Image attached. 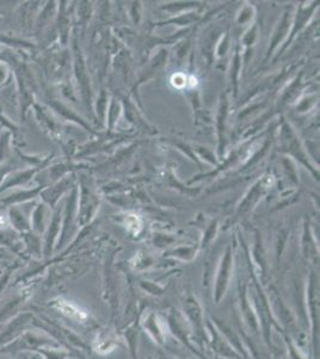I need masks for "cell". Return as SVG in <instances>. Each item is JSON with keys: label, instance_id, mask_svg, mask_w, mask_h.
I'll use <instances>...</instances> for the list:
<instances>
[{"label": "cell", "instance_id": "obj_1", "mask_svg": "<svg viewBox=\"0 0 320 359\" xmlns=\"http://www.w3.org/2000/svg\"><path fill=\"white\" fill-rule=\"evenodd\" d=\"M232 254L231 250L226 252L224 259L221 260L220 267L216 273L215 285H214V301L215 303H220L224 296L226 295L228 286H230L231 274H232Z\"/></svg>", "mask_w": 320, "mask_h": 359}, {"label": "cell", "instance_id": "obj_2", "mask_svg": "<svg viewBox=\"0 0 320 359\" xmlns=\"http://www.w3.org/2000/svg\"><path fill=\"white\" fill-rule=\"evenodd\" d=\"M140 325L141 327L147 332L154 343H157L158 345L161 346L165 344L166 337L163 323L160 322L159 316H158L154 311H148L147 314H145V316L140 317Z\"/></svg>", "mask_w": 320, "mask_h": 359}, {"label": "cell", "instance_id": "obj_3", "mask_svg": "<svg viewBox=\"0 0 320 359\" xmlns=\"http://www.w3.org/2000/svg\"><path fill=\"white\" fill-rule=\"evenodd\" d=\"M186 313L188 315V320H189L190 325L193 331H195V335L197 338L204 337V328H203V314H202V309L199 307V303L195 296L189 295L186 298Z\"/></svg>", "mask_w": 320, "mask_h": 359}, {"label": "cell", "instance_id": "obj_4", "mask_svg": "<svg viewBox=\"0 0 320 359\" xmlns=\"http://www.w3.org/2000/svg\"><path fill=\"white\" fill-rule=\"evenodd\" d=\"M120 345V338L115 329L110 327L103 329L101 333L97 335L93 349L99 355H108L113 352Z\"/></svg>", "mask_w": 320, "mask_h": 359}, {"label": "cell", "instance_id": "obj_5", "mask_svg": "<svg viewBox=\"0 0 320 359\" xmlns=\"http://www.w3.org/2000/svg\"><path fill=\"white\" fill-rule=\"evenodd\" d=\"M240 302H242V314L248 327L252 329V332H257L259 328V321H258L257 313L251 308V303L249 302L248 292L245 289L240 291Z\"/></svg>", "mask_w": 320, "mask_h": 359}, {"label": "cell", "instance_id": "obj_6", "mask_svg": "<svg viewBox=\"0 0 320 359\" xmlns=\"http://www.w3.org/2000/svg\"><path fill=\"white\" fill-rule=\"evenodd\" d=\"M55 307L64 315H66L67 317L74 321H79V322H84V321H86L87 317H89V315L85 313L84 310H81L80 308H78L77 305L73 304V303L64 301V299H59L58 302H55Z\"/></svg>", "mask_w": 320, "mask_h": 359}, {"label": "cell", "instance_id": "obj_7", "mask_svg": "<svg viewBox=\"0 0 320 359\" xmlns=\"http://www.w3.org/2000/svg\"><path fill=\"white\" fill-rule=\"evenodd\" d=\"M141 286H142V289H145L146 291H147L149 295L160 296L164 293L163 287L159 286V285L152 284V282H149V281H142L141 282Z\"/></svg>", "mask_w": 320, "mask_h": 359}, {"label": "cell", "instance_id": "obj_8", "mask_svg": "<svg viewBox=\"0 0 320 359\" xmlns=\"http://www.w3.org/2000/svg\"><path fill=\"white\" fill-rule=\"evenodd\" d=\"M284 341H286L287 346H288V352H289L290 359H306V357L302 355L301 351H299L298 346L294 345L292 341H289L287 338H284Z\"/></svg>", "mask_w": 320, "mask_h": 359}]
</instances>
